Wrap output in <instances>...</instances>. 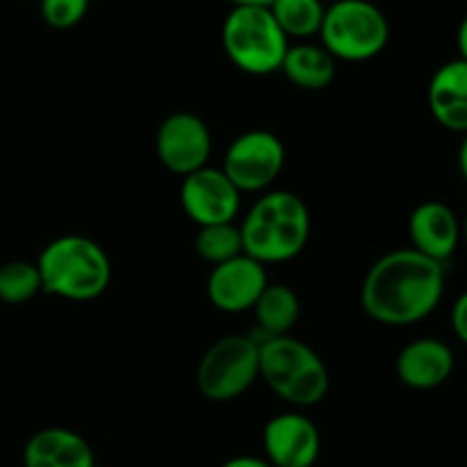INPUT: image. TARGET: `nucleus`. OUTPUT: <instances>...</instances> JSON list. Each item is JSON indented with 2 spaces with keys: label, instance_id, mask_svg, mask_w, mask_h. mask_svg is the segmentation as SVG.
Listing matches in <instances>:
<instances>
[{
  "label": "nucleus",
  "instance_id": "obj_1",
  "mask_svg": "<svg viewBox=\"0 0 467 467\" xmlns=\"http://www.w3.org/2000/svg\"><path fill=\"white\" fill-rule=\"evenodd\" d=\"M445 295V265L415 249H397L369 267L360 290L363 310L388 327L427 319Z\"/></svg>",
  "mask_w": 467,
  "mask_h": 467
},
{
  "label": "nucleus",
  "instance_id": "obj_2",
  "mask_svg": "<svg viewBox=\"0 0 467 467\" xmlns=\"http://www.w3.org/2000/svg\"><path fill=\"white\" fill-rule=\"evenodd\" d=\"M240 233L246 255L263 265L287 263L308 244L310 210L292 192H267L251 205Z\"/></svg>",
  "mask_w": 467,
  "mask_h": 467
},
{
  "label": "nucleus",
  "instance_id": "obj_3",
  "mask_svg": "<svg viewBox=\"0 0 467 467\" xmlns=\"http://www.w3.org/2000/svg\"><path fill=\"white\" fill-rule=\"evenodd\" d=\"M36 267L44 292L68 301L99 299L112 281L108 254L85 235L55 237L39 254Z\"/></svg>",
  "mask_w": 467,
  "mask_h": 467
},
{
  "label": "nucleus",
  "instance_id": "obj_4",
  "mask_svg": "<svg viewBox=\"0 0 467 467\" xmlns=\"http://www.w3.org/2000/svg\"><path fill=\"white\" fill-rule=\"evenodd\" d=\"M258 365L265 383L287 404L310 409L328 395L331 377L327 363L296 337H265L258 342Z\"/></svg>",
  "mask_w": 467,
  "mask_h": 467
},
{
  "label": "nucleus",
  "instance_id": "obj_5",
  "mask_svg": "<svg viewBox=\"0 0 467 467\" xmlns=\"http://www.w3.org/2000/svg\"><path fill=\"white\" fill-rule=\"evenodd\" d=\"M222 44L228 59L249 76L281 71L290 48L269 7H233L223 21Z\"/></svg>",
  "mask_w": 467,
  "mask_h": 467
},
{
  "label": "nucleus",
  "instance_id": "obj_6",
  "mask_svg": "<svg viewBox=\"0 0 467 467\" xmlns=\"http://www.w3.org/2000/svg\"><path fill=\"white\" fill-rule=\"evenodd\" d=\"M319 39L336 62H368L383 53L390 26L386 14L369 0H336L324 12Z\"/></svg>",
  "mask_w": 467,
  "mask_h": 467
},
{
  "label": "nucleus",
  "instance_id": "obj_7",
  "mask_svg": "<svg viewBox=\"0 0 467 467\" xmlns=\"http://www.w3.org/2000/svg\"><path fill=\"white\" fill-rule=\"evenodd\" d=\"M258 377V342L249 336H226L203 354L196 369V386L205 400L233 401Z\"/></svg>",
  "mask_w": 467,
  "mask_h": 467
},
{
  "label": "nucleus",
  "instance_id": "obj_8",
  "mask_svg": "<svg viewBox=\"0 0 467 467\" xmlns=\"http://www.w3.org/2000/svg\"><path fill=\"white\" fill-rule=\"evenodd\" d=\"M285 146L274 132H242L226 149L222 171L240 192H263L281 176Z\"/></svg>",
  "mask_w": 467,
  "mask_h": 467
},
{
  "label": "nucleus",
  "instance_id": "obj_9",
  "mask_svg": "<svg viewBox=\"0 0 467 467\" xmlns=\"http://www.w3.org/2000/svg\"><path fill=\"white\" fill-rule=\"evenodd\" d=\"M155 150L164 169L185 178L208 167L213 135L201 117L192 112H176L160 123Z\"/></svg>",
  "mask_w": 467,
  "mask_h": 467
},
{
  "label": "nucleus",
  "instance_id": "obj_10",
  "mask_svg": "<svg viewBox=\"0 0 467 467\" xmlns=\"http://www.w3.org/2000/svg\"><path fill=\"white\" fill-rule=\"evenodd\" d=\"M181 203L196 226H214V223L235 222L242 192L228 181L222 169L203 167L182 178Z\"/></svg>",
  "mask_w": 467,
  "mask_h": 467
},
{
  "label": "nucleus",
  "instance_id": "obj_11",
  "mask_svg": "<svg viewBox=\"0 0 467 467\" xmlns=\"http://www.w3.org/2000/svg\"><path fill=\"white\" fill-rule=\"evenodd\" d=\"M263 450L272 467H313L322 451V436L304 413H281L265 424Z\"/></svg>",
  "mask_w": 467,
  "mask_h": 467
},
{
  "label": "nucleus",
  "instance_id": "obj_12",
  "mask_svg": "<svg viewBox=\"0 0 467 467\" xmlns=\"http://www.w3.org/2000/svg\"><path fill=\"white\" fill-rule=\"evenodd\" d=\"M269 285L265 265L242 254L228 263L217 265L208 276V299L222 313H246L255 306L258 296Z\"/></svg>",
  "mask_w": 467,
  "mask_h": 467
},
{
  "label": "nucleus",
  "instance_id": "obj_13",
  "mask_svg": "<svg viewBox=\"0 0 467 467\" xmlns=\"http://www.w3.org/2000/svg\"><path fill=\"white\" fill-rule=\"evenodd\" d=\"M410 249L445 265L461 244V222L442 201H424L409 217Z\"/></svg>",
  "mask_w": 467,
  "mask_h": 467
},
{
  "label": "nucleus",
  "instance_id": "obj_14",
  "mask_svg": "<svg viewBox=\"0 0 467 467\" xmlns=\"http://www.w3.org/2000/svg\"><path fill=\"white\" fill-rule=\"evenodd\" d=\"M454 351L438 337H418L397 356V377L413 390L441 388L454 372Z\"/></svg>",
  "mask_w": 467,
  "mask_h": 467
},
{
  "label": "nucleus",
  "instance_id": "obj_15",
  "mask_svg": "<svg viewBox=\"0 0 467 467\" xmlns=\"http://www.w3.org/2000/svg\"><path fill=\"white\" fill-rule=\"evenodd\" d=\"M23 467H96V459L91 445L80 433L48 427L26 442Z\"/></svg>",
  "mask_w": 467,
  "mask_h": 467
},
{
  "label": "nucleus",
  "instance_id": "obj_16",
  "mask_svg": "<svg viewBox=\"0 0 467 467\" xmlns=\"http://www.w3.org/2000/svg\"><path fill=\"white\" fill-rule=\"evenodd\" d=\"M429 109L445 130L467 135V62L451 59L429 82Z\"/></svg>",
  "mask_w": 467,
  "mask_h": 467
},
{
  "label": "nucleus",
  "instance_id": "obj_17",
  "mask_svg": "<svg viewBox=\"0 0 467 467\" xmlns=\"http://www.w3.org/2000/svg\"><path fill=\"white\" fill-rule=\"evenodd\" d=\"M281 71L299 89H327L336 78V57L324 46L295 44L287 48Z\"/></svg>",
  "mask_w": 467,
  "mask_h": 467
},
{
  "label": "nucleus",
  "instance_id": "obj_18",
  "mask_svg": "<svg viewBox=\"0 0 467 467\" xmlns=\"http://www.w3.org/2000/svg\"><path fill=\"white\" fill-rule=\"evenodd\" d=\"M251 310L255 313V324L263 331V336L278 337L290 336L296 319H299L301 306L299 296L292 287L281 285V283H269Z\"/></svg>",
  "mask_w": 467,
  "mask_h": 467
},
{
  "label": "nucleus",
  "instance_id": "obj_19",
  "mask_svg": "<svg viewBox=\"0 0 467 467\" xmlns=\"http://www.w3.org/2000/svg\"><path fill=\"white\" fill-rule=\"evenodd\" d=\"M269 12L287 39L290 36L306 39V36L319 35L327 7L322 0H274L269 5Z\"/></svg>",
  "mask_w": 467,
  "mask_h": 467
},
{
  "label": "nucleus",
  "instance_id": "obj_20",
  "mask_svg": "<svg viewBox=\"0 0 467 467\" xmlns=\"http://www.w3.org/2000/svg\"><path fill=\"white\" fill-rule=\"evenodd\" d=\"M194 246H196V254H199L205 263L214 265V267L244 254L242 233L235 222L214 223V226L199 228V235H196Z\"/></svg>",
  "mask_w": 467,
  "mask_h": 467
},
{
  "label": "nucleus",
  "instance_id": "obj_21",
  "mask_svg": "<svg viewBox=\"0 0 467 467\" xmlns=\"http://www.w3.org/2000/svg\"><path fill=\"white\" fill-rule=\"evenodd\" d=\"M39 292H44L41 285V274L36 263L27 260H12L0 267V301L5 304H26L35 299Z\"/></svg>",
  "mask_w": 467,
  "mask_h": 467
},
{
  "label": "nucleus",
  "instance_id": "obj_22",
  "mask_svg": "<svg viewBox=\"0 0 467 467\" xmlns=\"http://www.w3.org/2000/svg\"><path fill=\"white\" fill-rule=\"evenodd\" d=\"M41 18L55 30H68L87 16L89 0H41Z\"/></svg>",
  "mask_w": 467,
  "mask_h": 467
},
{
  "label": "nucleus",
  "instance_id": "obj_23",
  "mask_svg": "<svg viewBox=\"0 0 467 467\" xmlns=\"http://www.w3.org/2000/svg\"><path fill=\"white\" fill-rule=\"evenodd\" d=\"M451 328H454L456 337L467 347V290L456 299L454 308H451Z\"/></svg>",
  "mask_w": 467,
  "mask_h": 467
},
{
  "label": "nucleus",
  "instance_id": "obj_24",
  "mask_svg": "<svg viewBox=\"0 0 467 467\" xmlns=\"http://www.w3.org/2000/svg\"><path fill=\"white\" fill-rule=\"evenodd\" d=\"M222 467H272L265 459L258 456H233Z\"/></svg>",
  "mask_w": 467,
  "mask_h": 467
},
{
  "label": "nucleus",
  "instance_id": "obj_25",
  "mask_svg": "<svg viewBox=\"0 0 467 467\" xmlns=\"http://www.w3.org/2000/svg\"><path fill=\"white\" fill-rule=\"evenodd\" d=\"M456 44H459L461 59H465V62H467V16L463 18V21H461L459 35H456Z\"/></svg>",
  "mask_w": 467,
  "mask_h": 467
},
{
  "label": "nucleus",
  "instance_id": "obj_26",
  "mask_svg": "<svg viewBox=\"0 0 467 467\" xmlns=\"http://www.w3.org/2000/svg\"><path fill=\"white\" fill-rule=\"evenodd\" d=\"M235 7H269L274 0H231Z\"/></svg>",
  "mask_w": 467,
  "mask_h": 467
},
{
  "label": "nucleus",
  "instance_id": "obj_27",
  "mask_svg": "<svg viewBox=\"0 0 467 467\" xmlns=\"http://www.w3.org/2000/svg\"><path fill=\"white\" fill-rule=\"evenodd\" d=\"M459 169H461V176H463L465 182H467V135H465L463 144H461V149H459Z\"/></svg>",
  "mask_w": 467,
  "mask_h": 467
},
{
  "label": "nucleus",
  "instance_id": "obj_28",
  "mask_svg": "<svg viewBox=\"0 0 467 467\" xmlns=\"http://www.w3.org/2000/svg\"><path fill=\"white\" fill-rule=\"evenodd\" d=\"M461 240H463L465 244H467V213H465L463 223H461Z\"/></svg>",
  "mask_w": 467,
  "mask_h": 467
},
{
  "label": "nucleus",
  "instance_id": "obj_29",
  "mask_svg": "<svg viewBox=\"0 0 467 467\" xmlns=\"http://www.w3.org/2000/svg\"><path fill=\"white\" fill-rule=\"evenodd\" d=\"M96 467H99V465H96Z\"/></svg>",
  "mask_w": 467,
  "mask_h": 467
}]
</instances>
